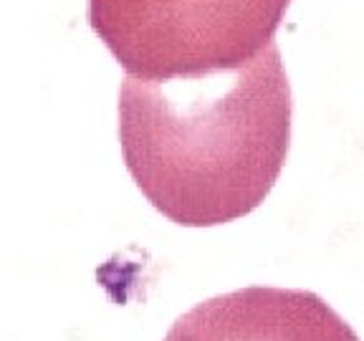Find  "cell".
<instances>
[{
    "label": "cell",
    "mask_w": 364,
    "mask_h": 341,
    "mask_svg": "<svg viewBox=\"0 0 364 341\" xmlns=\"http://www.w3.org/2000/svg\"><path fill=\"white\" fill-rule=\"evenodd\" d=\"M119 142L132 180L167 220L213 227L253 212L291 144V86L279 45L198 79L127 76Z\"/></svg>",
    "instance_id": "obj_1"
},
{
    "label": "cell",
    "mask_w": 364,
    "mask_h": 341,
    "mask_svg": "<svg viewBox=\"0 0 364 341\" xmlns=\"http://www.w3.org/2000/svg\"><path fill=\"white\" fill-rule=\"evenodd\" d=\"M291 0H89V26L127 76L233 71L273 43Z\"/></svg>",
    "instance_id": "obj_2"
},
{
    "label": "cell",
    "mask_w": 364,
    "mask_h": 341,
    "mask_svg": "<svg viewBox=\"0 0 364 341\" xmlns=\"http://www.w3.org/2000/svg\"><path fill=\"white\" fill-rule=\"evenodd\" d=\"M165 341H359L352 326L311 291H233L177 318Z\"/></svg>",
    "instance_id": "obj_3"
}]
</instances>
